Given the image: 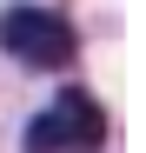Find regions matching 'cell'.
<instances>
[{
  "instance_id": "cell-1",
  "label": "cell",
  "mask_w": 146,
  "mask_h": 153,
  "mask_svg": "<svg viewBox=\"0 0 146 153\" xmlns=\"http://www.w3.org/2000/svg\"><path fill=\"white\" fill-rule=\"evenodd\" d=\"M0 53L33 67V73H60L73 67V53H80V33H73V20L60 7H33V0H20V7L0 13Z\"/></svg>"
},
{
  "instance_id": "cell-2",
  "label": "cell",
  "mask_w": 146,
  "mask_h": 153,
  "mask_svg": "<svg viewBox=\"0 0 146 153\" xmlns=\"http://www.w3.org/2000/svg\"><path fill=\"white\" fill-rule=\"evenodd\" d=\"M20 146H27V153H100V146H106V107H100L93 93L66 87V93H53V100L27 120Z\"/></svg>"
}]
</instances>
